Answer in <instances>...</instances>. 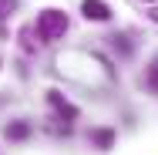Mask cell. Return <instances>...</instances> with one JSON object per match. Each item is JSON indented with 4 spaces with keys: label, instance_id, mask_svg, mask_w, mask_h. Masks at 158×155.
I'll use <instances>...</instances> for the list:
<instances>
[{
    "label": "cell",
    "instance_id": "1",
    "mask_svg": "<svg viewBox=\"0 0 158 155\" xmlns=\"http://www.w3.org/2000/svg\"><path fill=\"white\" fill-rule=\"evenodd\" d=\"M64 31H67V17H64L61 10H44V14L37 17L40 41H57V37H64Z\"/></svg>",
    "mask_w": 158,
    "mask_h": 155
},
{
    "label": "cell",
    "instance_id": "2",
    "mask_svg": "<svg viewBox=\"0 0 158 155\" xmlns=\"http://www.w3.org/2000/svg\"><path fill=\"white\" fill-rule=\"evenodd\" d=\"M47 105L57 111V118H67V122H74V118H77V108H74V105H67L57 91H47Z\"/></svg>",
    "mask_w": 158,
    "mask_h": 155
},
{
    "label": "cell",
    "instance_id": "3",
    "mask_svg": "<svg viewBox=\"0 0 158 155\" xmlns=\"http://www.w3.org/2000/svg\"><path fill=\"white\" fill-rule=\"evenodd\" d=\"M81 10H84V17H88V20H108V17H111V10H108V3H104V0H84V3H81Z\"/></svg>",
    "mask_w": 158,
    "mask_h": 155
},
{
    "label": "cell",
    "instance_id": "4",
    "mask_svg": "<svg viewBox=\"0 0 158 155\" xmlns=\"http://www.w3.org/2000/svg\"><path fill=\"white\" fill-rule=\"evenodd\" d=\"M31 135V125L27 122H14V125H7V138H14V142H24Z\"/></svg>",
    "mask_w": 158,
    "mask_h": 155
},
{
    "label": "cell",
    "instance_id": "5",
    "mask_svg": "<svg viewBox=\"0 0 158 155\" xmlns=\"http://www.w3.org/2000/svg\"><path fill=\"white\" fill-rule=\"evenodd\" d=\"M20 47L27 54H37V41H34V27H20Z\"/></svg>",
    "mask_w": 158,
    "mask_h": 155
},
{
    "label": "cell",
    "instance_id": "6",
    "mask_svg": "<svg viewBox=\"0 0 158 155\" xmlns=\"http://www.w3.org/2000/svg\"><path fill=\"white\" fill-rule=\"evenodd\" d=\"M94 142L101 145V149H111V142H114V131H111V128H101V131H94Z\"/></svg>",
    "mask_w": 158,
    "mask_h": 155
},
{
    "label": "cell",
    "instance_id": "7",
    "mask_svg": "<svg viewBox=\"0 0 158 155\" xmlns=\"http://www.w3.org/2000/svg\"><path fill=\"white\" fill-rule=\"evenodd\" d=\"M148 88H152V91H158V58L152 61V67H148Z\"/></svg>",
    "mask_w": 158,
    "mask_h": 155
},
{
    "label": "cell",
    "instance_id": "8",
    "mask_svg": "<svg viewBox=\"0 0 158 155\" xmlns=\"http://www.w3.org/2000/svg\"><path fill=\"white\" fill-rule=\"evenodd\" d=\"M152 20H155V24H158V7H155V10H152Z\"/></svg>",
    "mask_w": 158,
    "mask_h": 155
},
{
    "label": "cell",
    "instance_id": "9",
    "mask_svg": "<svg viewBox=\"0 0 158 155\" xmlns=\"http://www.w3.org/2000/svg\"><path fill=\"white\" fill-rule=\"evenodd\" d=\"M148 3H155V0H148Z\"/></svg>",
    "mask_w": 158,
    "mask_h": 155
}]
</instances>
